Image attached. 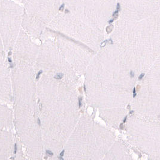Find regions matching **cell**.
<instances>
[{
    "label": "cell",
    "instance_id": "8992f818",
    "mask_svg": "<svg viewBox=\"0 0 160 160\" xmlns=\"http://www.w3.org/2000/svg\"><path fill=\"white\" fill-rule=\"evenodd\" d=\"M35 64L36 73H43L53 77L72 81L73 74L64 57L51 38H41Z\"/></svg>",
    "mask_w": 160,
    "mask_h": 160
},
{
    "label": "cell",
    "instance_id": "5b68a950",
    "mask_svg": "<svg viewBox=\"0 0 160 160\" xmlns=\"http://www.w3.org/2000/svg\"><path fill=\"white\" fill-rule=\"evenodd\" d=\"M126 128L131 142L152 160H160V122L135 114L129 118Z\"/></svg>",
    "mask_w": 160,
    "mask_h": 160
},
{
    "label": "cell",
    "instance_id": "7c38bea8",
    "mask_svg": "<svg viewBox=\"0 0 160 160\" xmlns=\"http://www.w3.org/2000/svg\"><path fill=\"white\" fill-rule=\"evenodd\" d=\"M106 43H108L110 44H113V40L110 38L109 40H106L105 41H104L102 43V44H101V48L102 47H104V46H105V45H106Z\"/></svg>",
    "mask_w": 160,
    "mask_h": 160
},
{
    "label": "cell",
    "instance_id": "9c48e42d",
    "mask_svg": "<svg viewBox=\"0 0 160 160\" xmlns=\"http://www.w3.org/2000/svg\"><path fill=\"white\" fill-rule=\"evenodd\" d=\"M15 137L12 130H0V156L11 160L15 149Z\"/></svg>",
    "mask_w": 160,
    "mask_h": 160
},
{
    "label": "cell",
    "instance_id": "6da1fadb",
    "mask_svg": "<svg viewBox=\"0 0 160 160\" xmlns=\"http://www.w3.org/2000/svg\"><path fill=\"white\" fill-rule=\"evenodd\" d=\"M39 74L37 91L44 148L57 155L79 120V97L72 81Z\"/></svg>",
    "mask_w": 160,
    "mask_h": 160
},
{
    "label": "cell",
    "instance_id": "52a82bcc",
    "mask_svg": "<svg viewBox=\"0 0 160 160\" xmlns=\"http://www.w3.org/2000/svg\"><path fill=\"white\" fill-rule=\"evenodd\" d=\"M24 9L12 0H0V35L6 52L11 51L22 28Z\"/></svg>",
    "mask_w": 160,
    "mask_h": 160
},
{
    "label": "cell",
    "instance_id": "e0dca14e",
    "mask_svg": "<svg viewBox=\"0 0 160 160\" xmlns=\"http://www.w3.org/2000/svg\"><path fill=\"white\" fill-rule=\"evenodd\" d=\"M130 77L131 78H133L134 77V72L133 71L131 70L130 71Z\"/></svg>",
    "mask_w": 160,
    "mask_h": 160
},
{
    "label": "cell",
    "instance_id": "3957f363",
    "mask_svg": "<svg viewBox=\"0 0 160 160\" xmlns=\"http://www.w3.org/2000/svg\"><path fill=\"white\" fill-rule=\"evenodd\" d=\"M115 136L91 117H80L64 148V160H102Z\"/></svg>",
    "mask_w": 160,
    "mask_h": 160
},
{
    "label": "cell",
    "instance_id": "30bf717a",
    "mask_svg": "<svg viewBox=\"0 0 160 160\" xmlns=\"http://www.w3.org/2000/svg\"><path fill=\"white\" fill-rule=\"evenodd\" d=\"M13 128V110L0 100V130H12Z\"/></svg>",
    "mask_w": 160,
    "mask_h": 160
},
{
    "label": "cell",
    "instance_id": "8fae6325",
    "mask_svg": "<svg viewBox=\"0 0 160 160\" xmlns=\"http://www.w3.org/2000/svg\"><path fill=\"white\" fill-rule=\"evenodd\" d=\"M125 146L115 142L110 148L102 160H131Z\"/></svg>",
    "mask_w": 160,
    "mask_h": 160
},
{
    "label": "cell",
    "instance_id": "ba28073f",
    "mask_svg": "<svg viewBox=\"0 0 160 160\" xmlns=\"http://www.w3.org/2000/svg\"><path fill=\"white\" fill-rule=\"evenodd\" d=\"M6 53L0 35V100L6 103H10L12 102V83Z\"/></svg>",
    "mask_w": 160,
    "mask_h": 160
},
{
    "label": "cell",
    "instance_id": "4fadbf2b",
    "mask_svg": "<svg viewBox=\"0 0 160 160\" xmlns=\"http://www.w3.org/2000/svg\"><path fill=\"white\" fill-rule=\"evenodd\" d=\"M113 25H110L106 27V32H108V34H110L113 31Z\"/></svg>",
    "mask_w": 160,
    "mask_h": 160
},
{
    "label": "cell",
    "instance_id": "ac0fdd59",
    "mask_svg": "<svg viewBox=\"0 0 160 160\" xmlns=\"http://www.w3.org/2000/svg\"><path fill=\"white\" fill-rule=\"evenodd\" d=\"M120 9H121V5H120V4L118 2V3L117 4V10H118V11H119Z\"/></svg>",
    "mask_w": 160,
    "mask_h": 160
},
{
    "label": "cell",
    "instance_id": "7a4b0ae2",
    "mask_svg": "<svg viewBox=\"0 0 160 160\" xmlns=\"http://www.w3.org/2000/svg\"><path fill=\"white\" fill-rule=\"evenodd\" d=\"M10 71L14 128L29 160H43L44 148L39 120L35 62L12 60Z\"/></svg>",
    "mask_w": 160,
    "mask_h": 160
},
{
    "label": "cell",
    "instance_id": "9a60e30c",
    "mask_svg": "<svg viewBox=\"0 0 160 160\" xmlns=\"http://www.w3.org/2000/svg\"><path fill=\"white\" fill-rule=\"evenodd\" d=\"M46 160H61L59 158H58V157H57V156H52V157H49V158H48V159H46Z\"/></svg>",
    "mask_w": 160,
    "mask_h": 160
},
{
    "label": "cell",
    "instance_id": "277c9868",
    "mask_svg": "<svg viewBox=\"0 0 160 160\" xmlns=\"http://www.w3.org/2000/svg\"><path fill=\"white\" fill-rule=\"evenodd\" d=\"M62 0H25L22 22L23 29L32 38H40L61 8Z\"/></svg>",
    "mask_w": 160,
    "mask_h": 160
},
{
    "label": "cell",
    "instance_id": "ffe728a7",
    "mask_svg": "<svg viewBox=\"0 0 160 160\" xmlns=\"http://www.w3.org/2000/svg\"><path fill=\"white\" fill-rule=\"evenodd\" d=\"M0 160H8L7 159H5V158H4L3 157H1L0 156Z\"/></svg>",
    "mask_w": 160,
    "mask_h": 160
},
{
    "label": "cell",
    "instance_id": "5bb4252c",
    "mask_svg": "<svg viewBox=\"0 0 160 160\" xmlns=\"http://www.w3.org/2000/svg\"><path fill=\"white\" fill-rule=\"evenodd\" d=\"M119 12V11H118V10H117L115 12H113V15H112V16H113V19L114 20L117 19V18H118Z\"/></svg>",
    "mask_w": 160,
    "mask_h": 160
},
{
    "label": "cell",
    "instance_id": "d6986e66",
    "mask_svg": "<svg viewBox=\"0 0 160 160\" xmlns=\"http://www.w3.org/2000/svg\"><path fill=\"white\" fill-rule=\"evenodd\" d=\"M114 21V19H110V21H109V23H113V22Z\"/></svg>",
    "mask_w": 160,
    "mask_h": 160
},
{
    "label": "cell",
    "instance_id": "2e32d148",
    "mask_svg": "<svg viewBox=\"0 0 160 160\" xmlns=\"http://www.w3.org/2000/svg\"><path fill=\"white\" fill-rule=\"evenodd\" d=\"M144 76H145V73H141V74L138 77V80H142Z\"/></svg>",
    "mask_w": 160,
    "mask_h": 160
}]
</instances>
